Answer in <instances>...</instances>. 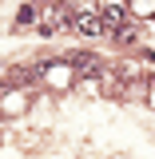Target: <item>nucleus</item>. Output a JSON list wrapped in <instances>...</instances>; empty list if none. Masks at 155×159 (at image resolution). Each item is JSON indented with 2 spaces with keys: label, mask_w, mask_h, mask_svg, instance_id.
<instances>
[{
  "label": "nucleus",
  "mask_w": 155,
  "mask_h": 159,
  "mask_svg": "<svg viewBox=\"0 0 155 159\" xmlns=\"http://www.w3.org/2000/svg\"><path fill=\"white\" fill-rule=\"evenodd\" d=\"M72 28H76L84 40H96V36H103V32H107V24H103V16H99V12H76V16H72Z\"/></svg>",
  "instance_id": "f257e3e1"
},
{
  "label": "nucleus",
  "mask_w": 155,
  "mask_h": 159,
  "mask_svg": "<svg viewBox=\"0 0 155 159\" xmlns=\"http://www.w3.org/2000/svg\"><path fill=\"white\" fill-rule=\"evenodd\" d=\"M64 60L76 68L80 76H99V56H92V52H68Z\"/></svg>",
  "instance_id": "f03ea898"
},
{
  "label": "nucleus",
  "mask_w": 155,
  "mask_h": 159,
  "mask_svg": "<svg viewBox=\"0 0 155 159\" xmlns=\"http://www.w3.org/2000/svg\"><path fill=\"white\" fill-rule=\"evenodd\" d=\"M127 12H131V8H127L123 0H103V24H107V28H123V24H127Z\"/></svg>",
  "instance_id": "7ed1b4c3"
},
{
  "label": "nucleus",
  "mask_w": 155,
  "mask_h": 159,
  "mask_svg": "<svg viewBox=\"0 0 155 159\" xmlns=\"http://www.w3.org/2000/svg\"><path fill=\"white\" fill-rule=\"evenodd\" d=\"M127 8H131L135 16H151V12H155V0H131Z\"/></svg>",
  "instance_id": "20e7f679"
},
{
  "label": "nucleus",
  "mask_w": 155,
  "mask_h": 159,
  "mask_svg": "<svg viewBox=\"0 0 155 159\" xmlns=\"http://www.w3.org/2000/svg\"><path fill=\"white\" fill-rule=\"evenodd\" d=\"M32 20H36V8H32V4H24V8L16 12V28H28Z\"/></svg>",
  "instance_id": "39448f33"
},
{
  "label": "nucleus",
  "mask_w": 155,
  "mask_h": 159,
  "mask_svg": "<svg viewBox=\"0 0 155 159\" xmlns=\"http://www.w3.org/2000/svg\"><path fill=\"white\" fill-rule=\"evenodd\" d=\"M116 44H135V28H131V24L116 28Z\"/></svg>",
  "instance_id": "423d86ee"
}]
</instances>
